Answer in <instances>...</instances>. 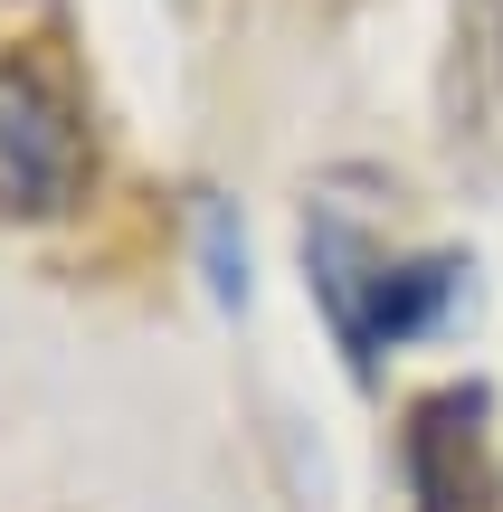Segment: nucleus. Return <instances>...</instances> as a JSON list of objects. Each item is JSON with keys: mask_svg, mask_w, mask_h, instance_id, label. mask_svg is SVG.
<instances>
[{"mask_svg": "<svg viewBox=\"0 0 503 512\" xmlns=\"http://www.w3.org/2000/svg\"><path fill=\"white\" fill-rule=\"evenodd\" d=\"M86 190L76 105L38 67H0V219H57Z\"/></svg>", "mask_w": 503, "mask_h": 512, "instance_id": "f257e3e1", "label": "nucleus"}, {"mask_svg": "<svg viewBox=\"0 0 503 512\" xmlns=\"http://www.w3.org/2000/svg\"><path fill=\"white\" fill-rule=\"evenodd\" d=\"M447 133L456 152L503 162V0H466L447 48Z\"/></svg>", "mask_w": 503, "mask_h": 512, "instance_id": "7ed1b4c3", "label": "nucleus"}, {"mask_svg": "<svg viewBox=\"0 0 503 512\" xmlns=\"http://www.w3.org/2000/svg\"><path fill=\"white\" fill-rule=\"evenodd\" d=\"M304 266H314V304L333 313V332H342V351H352V370H371L380 323H390V285H399L390 247H380L342 200H314V219H304Z\"/></svg>", "mask_w": 503, "mask_h": 512, "instance_id": "f03ea898", "label": "nucleus"}]
</instances>
